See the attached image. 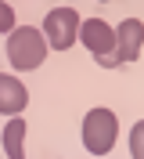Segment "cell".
Wrapping results in <instances>:
<instances>
[{"instance_id": "obj_1", "label": "cell", "mask_w": 144, "mask_h": 159, "mask_svg": "<svg viewBox=\"0 0 144 159\" xmlns=\"http://www.w3.org/2000/svg\"><path fill=\"white\" fill-rule=\"evenodd\" d=\"M7 61L15 65V72H33L43 65V58H47V36L36 29V25H15V29L7 33Z\"/></svg>"}, {"instance_id": "obj_2", "label": "cell", "mask_w": 144, "mask_h": 159, "mask_svg": "<svg viewBox=\"0 0 144 159\" xmlns=\"http://www.w3.org/2000/svg\"><path fill=\"white\" fill-rule=\"evenodd\" d=\"M119 138V119L112 109H90L83 116V145L90 156H108Z\"/></svg>"}, {"instance_id": "obj_3", "label": "cell", "mask_w": 144, "mask_h": 159, "mask_svg": "<svg viewBox=\"0 0 144 159\" xmlns=\"http://www.w3.org/2000/svg\"><path fill=\"white\" fill-rule=\"evenodd\" d=\"M76 40H83V47L94 54L101 65H119L115 61V29L108 25L105 18H86V22H79V36Z\"/></svg>"}, {"instance_id": "obj_4", "label": "cell", "mask_w": 144, "mask_h": 159, "mask_svg": "<svg viewBox=\"0 0 144 159\" xmlns=\"http://www.w3.org/2000/svg\"><path fill=\"white\" fill-rule=\"evenodd\" d=\"M43 36L50 51H68L72 40L79 36V11L76 7H54L43 18Z\"/></svg>"}, {"instance_id": "obj_5", "label": "cell", "mask_w": 144, "mask_h": 159, "mask_svg": "<svg viewBox=\"0 0 144 159\" xmlns=\"http://www.w3.org/2000/svg\"><path fill=\"white\" fill-rule=\"evenodd\" d=\"M144 47V22L141 18H123L115 29V61H137Z\"/></svg>"}, {"instance_id": "obj_6", "label": "cell", "mask_w": 144, "mask_h": 159, "mask_svg": "<svg viewBox=\"0 0 144 159\" xmlns=\"http://www.w3.org/2000/svg\"><path fill=\"white\" fill-rule=\"evenodd\" d=\"M29 105V90L18 76H7V72H0V112L4 116H18L22 109Z\"/></svg>"}, {"instance_id": "obj_7", "label": "cell", "mask_w": 144, "mask_h": 159, "mask_svg": "<svg viewBox=\"0 0 144 159\" xmlns=\"http://www.w3.org/2000/svg\"><path fill=\"white\" fill-rule=\"evenodd\" d=\"M25 119H22V112L18 116H11V123L4 127V152H7L11 159H22L25 156Z\"/></svg>"}, {"instance_id": "obj_8", "label": "cell", "mask_w": 144, "mask_h": 159, "mask_svg": "<svg viewBox=\"0 0 144 159\" xmlns=\"http://www.w3.org/2000/svg\"><path fill=\"white\" fill-rule=\"evenodd\" d=\"M130 156L144 159V119H137L133 130H130Z\"/></svg>"}, {"instance_id": "obj_9", "label": "cell", "mask_w": 144, "mask_h": 159, "mask_svg": "<svg viewBox=\"0 0 144 159\" xmlns=\"http://www.w3.org/2000/svg\"><path fill=\"white\" fill-rule=\"evenodd\" d=\"M11 29H15V11H11V4L0 0V33H11Z\"/></svg>"}]
</instances>
